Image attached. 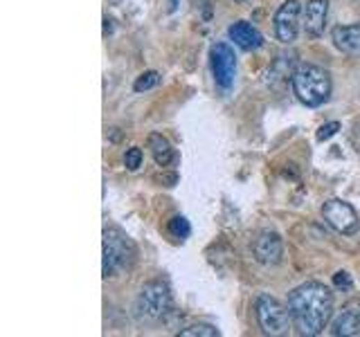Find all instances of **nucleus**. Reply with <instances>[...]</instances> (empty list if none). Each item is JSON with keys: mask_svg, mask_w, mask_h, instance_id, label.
Wrapping results in <instances>:
<instances>
[{"mask_svg": "<svg viewBox=\"0 0 360 337\" xmlns=\"http://www.w3.org/2000/svg\"><path fill=\"white\" fill-rule=\"evenodd\" d=\"M288 308L297 333L316 337L327 329L331 315H334V295L325 283L309 281L291 293Z\"/></svg>", "mask_w": 360, "mask_h": 337, "instance_id": "nucleus-1", "label": "nucleus"}, {"mask_svg": "<svg viewBox=\"0 0 360 337\" xmlns=\"http://www.w3.org/2000/svg\"><path fill=\"white\" fill-rule=\"evenodd\" d=\"M293 90H295L297 99L309 106V108H318L331 94V76L325 67L313 63H302L293 70Z\"/></svg>", "mask_w": 360, "mask_h": 337, "instance_id": "nucleus-2", "label": "nucleus"}, {"mask_svg": "<svg viewBox=\"0 0 360 337\" xmlns=\"http://www.w3.org/2000/svg\"><path fill=\"white\" fill-rule=\"evenodd\" d=\"M101 272L104 277H117L136 261V245L120 227H104V245H101Z\"/></svg>", "mask_w": 360, "mask_h": 337, "instance_id": "nucleus-3", "label": "nucleus"}, {"mask_svg": "<svg viewBox=\"0 0 360 337\" xmlns=\"http://www.w3.org/2000/svg\"><path fill=\"white\" fill-rule=\"evenodd\" d=\"M172 311V293L163 281H149L138 295L136 315L140 322H160Z\"/></svg>", "mask_w": 360, "mask_h": 337, "instance_id": "nucleus-4", "label": "nucleus"}, {"mask_svg": "<svg viewBox=\"0 0 360 337\" xmlns=\"http://www.w3.org/2000/svg\"><path fill=\"white\" fill-rule=\"evenodd\" d=\"M254 308H257V322L266 335H272V337L288 335L293 326H295L293 324L291 308L284 306L279 299H275L270 295H261Z\"/></svg>", "mask_w": 360, "mask_h": 337, "instance_id": "nucleus-5", "label": "nucleus"}, {"mask_svg": "<svg viewBox=\"0 0 360 337\" xmlns=\"http://www.w3.org/2000/svg\"><path fill=\"white\" fill-rule=\"evenodd\" d=\"M304 7H302L300 0H286L275 14V36L284 45H291L297 41L300 34V18Z\"/></svg>", "mask_w": 360, "mask_h": 337, "instance_id": "nucleus-6", "label": "nucleus"}, {"mask_svg": "<svg viewBox=\"0 0 360 337\" xmlns=\"http://www.w3.org/2000/svg\"><path fill=\"white\" fill-rule=\"evenodd\" d=\"M322 216H325V220L336 229V232L345 234V236L356 234L358 227H360L356 209L349 205V202L338 200V198L325 202V207H322Z\"/></svg>", "mask_w": 360, "mask_h": 337, "instance_id": "nucleus-7", "label": "nucleus"}, {"mask_svg": "<svg viewBox=\"0 0 360 337\" xmlns=\"http://www.w3.org/2000/svg\"><path fill=\"white\" fill-rule=\"evenodd\" d=\"M210 63H212V74L216 85H221L223 90H230L236 76V56L234 50L227 43H216L210 50Z\"/></svg>", "mask_w": 360, "mask_h": 337, "instance_id": "nucleus-8", "label": "nucleus"}, {"mask_svg": "<svg viewBox=\"0 0 360 337\" xmlns=\"http://www.w3.org/2000/svg\"><path fill=\"white\" fill-rule=\"evenodd\" d=\"M331 335L360 337V304L352 302L340 308V313L331 322Z\"/></svg>", "mask_w": 360, "mask_h": 337, "instance_id": "nucleus-9", "label": "nucleus"}, {"mask_svg": "<svg viewBox=\"0 0 360 337\" xmlns=\"http://www.w3.org/2000/svg\"><path fill=\"white\" fill-rule=\"evenodd\" d=\"M327 16H329V0H309L302 12V23H304V32L309 36H322L327 27Z\"/></svg>", "mask_w": 360, "mask_h": 337, "instance_id": "nucleus-10", "label": "nucleus"}, {"mask_svg": "<svg viewBox=\"0 0 360 337\" xmlns=\"http://www.w3.org/2000/svg\"><path fill=\"white\" fill-rule=\"evenodd\" d=\"M254 258L263 265H277L284 256V243L275 232H263L257 240H254Z\"/></svg>", "mask_w": 360, "mask_h": 337, "instance_id": "nucleus-11", "label": "nucleus"}, {"mask_svg": "<svg viewBox=\"0 0 360 337\" xmlns=\"http://www.w3.org/2000/svg\"><path fill=\"white\" fill-rule=\"evenodd\" d=\"M334 45L347 56H360V21L354 25H340L331 32Z\"/></svg>", "mask_w": 360, "mask_h": 337, "instance_id": "nucleus-12", "label": "nucleus"}, {"mask_svg": "<svg viewBox=\"0 0 360 337\" xmlns=\"http://www.w3.org/2000/svg\"><path fill=\"white\" fill-rule=\"evenodd\" d=\"M227 34H230V38L234 41V45H239L241 50H245V52L259 50V47L263 45V36H261V32H259L254 25L245 23V21L234 23V25L230 27V30H227Z\"/></svg>", "mask_w": 360, "mask_h": 337, "instance_id": "nucleus-13", "label": "nucleus"}, {"mask_svg": "<svg viewBox=\"0 0 360 337\" xmlns=\"http://www.w3.org/2000/svg\"><path fill=\"white\" fill-rule=\"evenodd\" d=\"M149 149L154 153V160L158 167H169L174 162V149L172 144L167 142V138H163L160 133H151L149 135Z\"/></svg>", "mask_w": 360, "mask_h": 337, "instance_id": "nucleus-14", "label": "nucleus"}, {"mask_svg": "<svg viewBox=\"0 0 360 337\" xmlns=\"http://www.w3.org/2000/svg\"><path fill=\"white\" fill-rule=\"evenodd\" d=\"M189 232H192V227H189V220L185 216H174L172 220H169V234H172L174 238L185 240L189 236Z\"/></svg>", "mask_w": 360, "mask_h": 337, "instance_id": "nucleus-15", "label": "nucleus"}, {"mask_svg": "<svg viewBox=\"0 0 360 337\" xmlns=\"http://www.w3.org/2000/svg\"><path fill=\"white\" fill-rule=\"evenodd\" d=\"M160 83V74L154 72V70H149V72H142L136 83H133V90L136 92H145V90H151V88H156V85Z\"/></svg>", "mask_w": 360, "mask_h": 337, "instance_id": "nucleus-16", "label": "nucleus"}, {"mask_svg": "<svg viewBox=\"0 0 360 337\" xmlns=\"http://www.w3.org/2000/svg\"><path fill=\"white\" fill-rule=\"evenodd\" d=\"M221 333L210 324H194L189 329L180 331V337H219Z\"/></svg>", "mask_w": 360, "mask_h": 337, "instance_id": "nucleus-17", "label": "nucleus"}, {"mask_svg": "<svg viewBox=\"0 0 360 337\" xmlns=\"http://www.w3.org/2000/svg\"><path fill=\"white\" fill-rule=\"evenodd\" d=\"M124 165H126V169H129V171H136V169H140V167H142V151H140L138 147H133V149H129V151H126V156H124Z\"/></svg>", "mask_w": 360, "mask_h": 337, "instance_id": "nucleus-18", "label": "nucleus"}, {"mask_svg": "<svg viewBox=\"0 0 360 337\" xmlns=\"http://www.w3.org/2000/svg\"><path fill=\"white\" fill-rule=\"evenodd\" d=\"M334 286L338 288V290H352V288H354V281H352V277H349V272H345V270H340V272L334 274Z\"/></svg>", "mask_w": 360, "mask_h": 337, "instance_id": "nucleus-19", "label": "nucleus"}, {"mask_svg": "<svg viewBox=\"0 0 360 337\" xmlns=\"http://www.w3.org/2000/svg\"><path fill=\"white\" fill-rule=\"evenodd\" d=\"M338 131H340V122L325 124V126H320V131H318V142H327L329 138H334Z\"/></svg>", "mask_w": 360, "mask_h": 337, "instance_id": "nucleus-20", "label": "nucleus"}, {"mask_svg": "<svg viewBox=\"0 0 360 337\" xmlns=\"http://www.w3.org/2000/svg\"><path fill=\"white\" fill-rule=\"evenodd\" d=\"M354 144H356V151L360 153V124L354 129Z\"/></svg>", "mask_w": 360, "mask_h": 337, "instance_id": "nucleus-21", "label": "nucleus"}, {"mask_svg": "<svg viewBox=\"0 0 360 337\" xmlns=\"http://www.w3.org/2000/svg\"><path fill=\"white\" fill-rule=\"evenodd\" d=\"M176 3H178V0H172V9L176 7Z\"/></svg>", "mask_w": 360, "mask_h": 337, "instance_id": "nucleus-22", "label": "nucleus"}]
</instances>
